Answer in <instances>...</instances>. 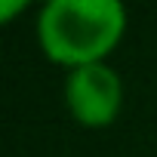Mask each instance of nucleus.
<instances>
[{
    "label": "nucleus",
    "mask_w": 157,
    "mask_h": 157,
    "mask_svg": "<svg viewBox=\"0 0 157 157\" xmlns=\"http://www.w3.org/2000/svg\"><path fill=\"white\" fill-rule=\"evenodd\" d=\"M65 108L68 114L86 126V129H105L120 117L123 108V80L108 65H83L65 74Z\"/></svg>",
    "instance_id": "2"
},
{
    "label": "nucleus",
    "mask_w": 157,
    "mask_h": 157,
    "mask_svg": "<svg viewBox=\"0 0 157 157\" xmlns=\"http://www.w3.org/2000/svg\"><path fill=\"white\" fill-rule=\"evenodd\" d=\"M34 3H43V0H0V28L16 22L19 16H25Z\"/></svg>",
    "instance_id": "3"
},
{
    "label": "nucleus",
    "mask_w": 157,
    "mask_h": 157,
    "mask_svg": "<svg viewBox=\"0 0 157 157\" xmlns=\"http://www.w3.org/2000/svg\"><path fill=\"white\" fill-rule=\"evenodd\" d=\"M37 46L65 71L108 62L126 34L123 0H43L37 13Z\"/></svg>",
    "instance_id": "1"
}]
</instances>
